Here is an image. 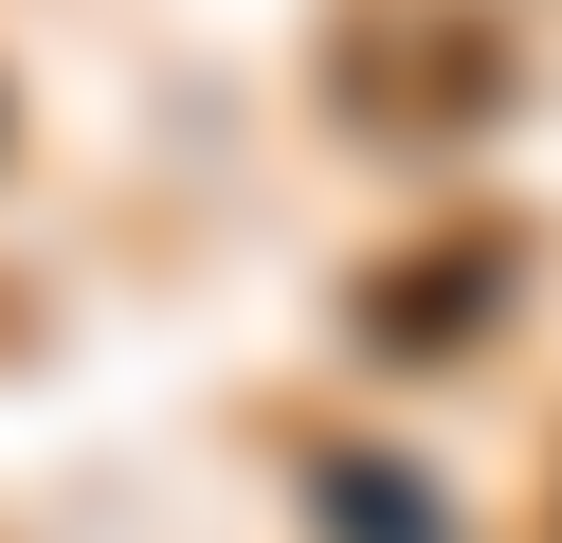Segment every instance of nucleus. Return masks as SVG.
<instances>
[{
	"label": "nucleus",
	"instance_id": "obj_1",
	"mask_svg": "<svg viewBox=\"0 0 562 543\" xmlns=\"http://www.w3.org/2000/svg\"><path fill=\"white\" fill-rule=\"evenodd\" d=\"M327 543H453L436 507H417V471H381V453H345L327 471Z\"/></svg>",
	"mask_w": 562,
	"mask_h": 543
}]
</instances>
